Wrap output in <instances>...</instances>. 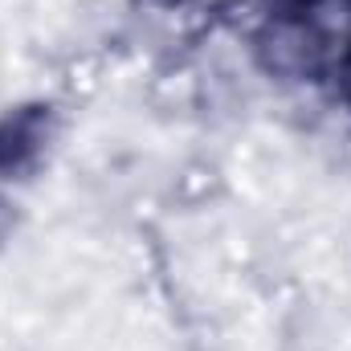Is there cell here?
Returning <instances> with one entry per match:
<instances>
[{
  "mask_svg": "<svg viewBox=\"0 0 351 351\" xmlns=\"http://www.w3.org/2000/svg\"><path fill=\"white\" fill-rule=\"evenodd\" d=\"M348 78H351V66H348Z\"/></svg>",
  "mask_w": 351,
  "mask_h": 351,
  "instance_id": "6da1fadb",
  "label": "cell"
}]
</instances>
